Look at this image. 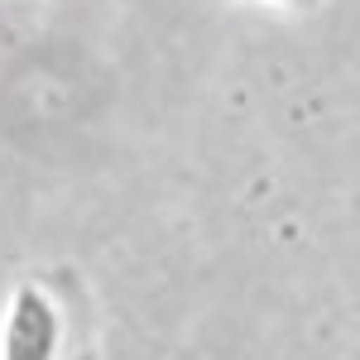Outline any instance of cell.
I'll list each match as a JSON object with an SVG mask.
<instances>
[{
  "instance_id": "6da1fadb",
  "label": "cell",
  "mask_w": 360,
  "mask_h": 360,
  "mask_svg": "<svg viewBox=\"0 0 360 360\" xmlns=\"http://www.w3.org/2000/svg\"><path fill=\"white\" fill-rule=\"evenodd\" d=\"M0 360H101V307L82 269L49 264L15 283L0 317Z\"/></svg>"
},
{
  "instance_id": "7a4b0ae2",
  "label": "cell",
  "mask_w": 360,
  "mask_h": 360,
  "mask_svg": "<svg viewBox=\"0 0 360 360\" xmlns=\"http://www.w3.org/2000/svg\"><path fill=\"white\" fill-rule=\"evenodd\" d=\"M269 5H283V10H317L322 0H269Z\"/></svg>"
}]
</instances>
